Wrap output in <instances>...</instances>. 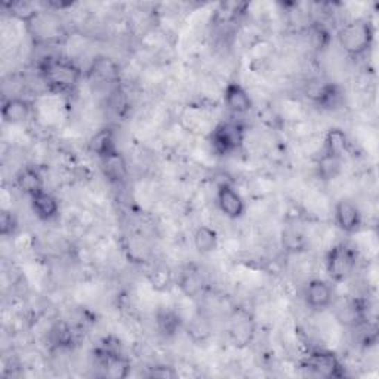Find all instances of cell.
Listing matches in <instances>:
<instances>
[{
  "label": "cell",
  "instance_id": "cell-1",
  "mask_svg": "<svg viewBox=\"0 0 379 379\" xmlns=\"http://www.w3.org/2000/svg\"><path fill=\"white\" fill-rule=\"evenodd\" d=\"M40 74L52 92H70L81 81V70L64 60L47 58L40 65Z\"/></svg>",
  "mask_w": 379,
  "mask_h": 379
},
{
  "label": "cell",
  "instance_id": "cell-2",
  "mask_svg": "<svg viewBox=\"0 0 379 379\" xmlns=\"http://www.w3.org/2000/svg\"><path fill=\"white\" fill-rule=\"evenodd\" d=\"M375 39V30L369 21L354 19L342 26L338 31L341 48L351 57H360L371 49Z\"/></svg>",
  "mask_w": 379,
  "mask_h": 379
},
{
  "label": "cell",
  "instance_id": "cell-3",
  "mask_svg": "<svg viewBox=\"0 0 379 379\" xmlns=\"http://www.w3.org/2000/svg\"><path fill=\"white\" fill-rule=\"evenodd\" d=\"M357 255L345 243L333 246L326 255V271L333 282H345L355 270Z\"/></svg>",
  "mask_w": 379,
  "mask_h": 379
},
{
  "label": "cell",
  "instance_id": "cell-4",
  "mask_svg": "<svg viewBox=\"0 0 379 379\" xmlns=\"http://www.w3.org/2000/svg\"><path fill=\"white\" fill-rule=\"evenodd\" d=\"M244 141V129L237 121H222L210 135V142L219 154L237 151Z\"/></svg>",
  "mask_w": 379,
  "mask_h": 379
},
{
  "label": "cell",
  "instance_id": "cell-5",
  "mask_svg": "<svg viewBox=\"0 0 379 379\" xmlns=\"http://www.w3.org/2000/svg\"><path fill=\"white\" fill-rule=\"evenodd\" d=\"M303 367L308 371V373L323 376V378H342L344 369L338 357L330 351H314L311 353Z\"/></svg>",
  "mask_w": 379,
  "mask_h": 379
},
{
  "label": "cell",
  "instance_id": "cell-6",
  "mask_svg": "<svg viewBox=\"0 0 379 379\" xmlns=\"http://www.w3.org/2000/svg\"><path fill=\"white\" fill-rule=\"evenodd\" d=\"M217 203L219 210L230 219H239L244 214V200L231 184H221L217 193Z\"/></svg>",
  "mask_w": 379,
  "mask_h": 379
},
{
  "label": "cell",
  "instance_id": "cell-7",
  "mask_svg": "<svg viewBox=\"0 0 379 379\" xmlns=\"http://www.w3.org/2000/svg\"><path fill=\"white\" fill-rule=\"evenodd\" d=\"M335 224L347 234L359 231L362 227V212L350 199H341L335 205Z\"/></svg>",
  "mask_w": 379,
  "mask_h": 379
},
{
  "label": "cell",
  "instance_id": "cell-8",
  "mask_svg": "<svg viewBox=\"0 0 379 379\" xmlns=\"http://www.w3.org/2000/svg\"><path fill=\"white\" fill-rule=\"evenodd\" d=\"M304 299L311 310H325L333 303V289L326 280L314 278L305 286Z\"/></svg>",
  "mask_w": 379,
  "mask_h": 379
},
{
  "label": "cell",
  "instance_id": "cell-9",
  "mask_svg": "<svg viewBox=\"0 0 379 379\" xmlns=\"http://www.w3.org/2000/svg\"><path fill=\"white\" fill-rule=\"evenodd\" d=\"M226 107L234 115H244L252 110V98L239 83H228L224 91Z\"/></svg>",
  "mask_w": 379,
  "mask_h": 379
},
{
  "label": "cell",
  "instance_id": "cell-10",
  "mask_svg": "<svg viewBox=\"0 0 379 379\" xmlns=\"http://www.w3.org/2000/svg\"><path fill=\"white\" fill-rule=\"evenodd\" d=\"M31 115V104L24 98L12 96L9 99H5L2 106V119L5 124L9 125H19Z\"/></svg>",
  "mask_w": 379,
  "mask_h": 379
},
{
  "label": "cell",
  "instance_id": "cell-11",
  "mask_svg": "<svg viewBox=\"0 0 379 379\" xmlns=\"http://www.w3.org/2000/svg\"><path fill=\"white\" fill-rule=\"evenodd\" d=\"M30 199H31V209L40 221H51L58 215L60 212L58 200L53 194L48 193L47 190H42V192L31 196Z\"/></svg>",
  "mask_w": 379,
  "mask_h": 379
},
{
  "label": "cell",
  "instance_id": "cell-12",
  "mask_svg": "<svg viewBox=\"0 0 379 379\" xmlns=\"http://www.w3.org/2000/svg\"><path fill=\"white\" fill-rule=\"evenodd\" d=\"M17 185L19 187L21 192H24L30 197L35 196L36 193L42 192L43 188V178L39 169L33 168V166H26L22 168L17 175Z\"/></svg>",
  "mask_w": 379,
  "mask_h": 379
},
{
  "label": "cell",
  "instance_id": "cell-13",
  "mask_svg": "<svg viewBox=\"0 0 379 379\" xmlns=\"http://www.w3.org/2000/svg\"><path fill=\"white\" fill-rule=\"evenodd\" d=\"M91 76L103 83H116L119 81V67L107 57H98L92 62Z\"/></svg>",
  "mask_w": 379,
  "mask_h": 379
},
{
  "label": "cell",
  "instance_id": "cell-14",
  "mask_svg": "<svg viewBox=\"0 0 379 379\" xmlns=\"http://www.w3.org/2000/svg\"><path fill=\"white\" fill-rule=\"evenodd\" d=\"M89 146H91V150L99 159H106L108 155L117 153L115 135L110 129H103L95 133V137L89 142Z\"/></svg>",
  "mask_w": 379,
  "mask_h": 379
},
{
  "label": "cell",
  "instance_id": "cell-15",
  "mask_svg": "<svg viewBox=\"0 0 379 379\" xmlns=\"http://www.w3.org/2000/svg\"><path fill=\"white\" fill-rule=\"evenodd\" d=\"M193 242H194V248L197 249V252L200 253H210L214 252L218 248V233L217 230L210 228L208 226H200L193 236Z\"/></svg>",
  "mask_w": 379,
  "mask_h": 379
},
{
  "label": "cell",
  "instance_id": "cell-16",
  "mask_svg": "<svg viewBox=\"0 0 379 379\" xmlns=\"http://www.w3.org/2000/svg\"><path fill=\"white\" fill-rule=\"evenodd\" d=\"M101 163H103L106 175L110 178L111 181L120 183L126 178V175H128L126 163L119 151L116 154L108 155V158H106V159H101Z\"/></svg>",
  "mask_w": 379,
  "mask_h": 379
},
{
  "label": "cell",
  "instance_id": "cell-17",
  "mask_svg": "<svg viewBox=\"0 0 379 379\" xmlns=\"http://www.w3.org/2000/svg\"><path fill=\"white\" fill-rule=\"evenodd\" d=\"M180 286L188 298H196L203 291V277L196 269H188L181 274Z\"/></svg>",
  "mask_w": 379,
  "mask_h": 379
},
{
  "label": "cell",
  "instance_id": "cell-18",
  "mask_svg": "<svg viewBox=\"0 0 379 379\" xmlns=\"http://www.w3.org/2000/svg\"><path fill=\"white\" fill-rule=\"evenodd\" d=\"M314 99L321 108L332 110V108H335L341 101V91H339V87L333 83L321 85L317 89Z\"/></svg>",
  "mask_w": 379,
  "mask_h": 379
},
{
  "label": "cell",
  "instance_id": "cell-19",
  "mask_svg": "<svg viewBox=\"0 0 379 379\" xmlns=\"http://www.w3.org/2000/svg\"><path fill=\"white\" fill-rule=\"evenodd\" d=\"M347 150V137L341 129H330L325 140V153L342 159V154Z\"/></svg>",
  "mask_w": 379,
  "mask_h": 379
},
{
  "label": "cell",
  "instance_id": "cell-20",
  "mask_svg": "<svg viewBox=\"0 0 379 379\" xmlns=\"http://www.w3.org/2000/svg\"><path fill=\"white\" fill-rule=\"evenodd\" d=\"M341 160L339 158L330 154H323V158L319 162V174L323 180H333L341 169Z\"/></svg>",
  "mask_w": 379,
  "mask_h": 379
},
{
  "label": "cell",
  "instance_id": "cell-21",
  "mask_svg": "<svg viewBox=\"0 0 379 379\" xmlns=\"http://www.w3.org/2000/svg\"><path fill=\"white\" fill-rule=\"evenodd\" d=\"M17 227H18V222L12 212L2 210V214H0V234H2L3 237L12 236Z\"/></svg>",
  "mask_w": 379,
  "mask_h": 379
},
{
  "label": "cell",
  "instance_id": "cell-22",
  "mask_svg": "<svg viewBox=\"0 0 379 379\" xmlns=\"http://www.w3.org/2000/svg\"><path fill=\"white\" fill-rule=\"evenodd\" d=\"M159 328L165 335H174L178 326H180V319H178L174 313H165L159 316Z\"/></svg>",
  "mask_w": 379,
  "mask_h": 379
},
{
  "label": "cell",
  "instance_id": "cell-23",
  "mask_svg": "<svg viewBox=\"0 0 379 379\" xmlns=\"http://www.w3.org/2000/svg\"><path fill=\"white\" fill-rule=\"evenodd\" d=\"M283 244L289 251H299L303 248V236H301L299 231L289 228L283 231Z\"/></svg>",
  "mask_w": 379,
  "mask_h": 379
},
{
  "label": "cell",
  "instance_id": "cell-24",
  "mask_svg": "<svg viewBox=\"0 0 379 379\" xmlns=\"http://www.w3.org/2000/svg\"><path fill=\"white\" fill-rule=\"evenodd\" d=\"M149 376L151 378H176L178 373L174 371V367H169V366H155V367H151V371L149 373Z\"/></svg>",
  "mask_w": 379,
  "mask_h": 379
}]
</instances>
